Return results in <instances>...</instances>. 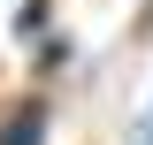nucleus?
Wrapping results in <instances>:
<instances>
[{"instance_id":"1","label":"nucleus","mask_w":153,"mask_h":145,"mask_svg":"<svg viewBox=\"0 0 153 145\" xmlns=\"http://www.w3.org/2000/svg\"><path fill=\"white\" fill-rule=\"evenodd\" d=\"M0 145H46V99H16L0 115Z\"/></svg>"},{"instance_id":"2","label":"nucleus","mask_w":153,"mask_h":145,"mask_svg":"<svg viewBox=\"0 0 153 145\" xmlns=\"http://www.w3.org/2000/svg\"><path fill=\"white\" fill-rule=\"evenodd\" d=\"M69 54H76V46H69V38H38V76H61V69H69Z\"/></svg>"},{"instance_id":"3","label":"nucleus","mask_w":153,"mask_h":145,"mask_svg":"<svg viewBox=\"0 0 153 145\" xmlns=\"http://www.w3.org/2000/svg\"><path fill=\"white\" fill-rule=\"evenodd\" d=\"M146 145H153V138H146Z\"/></svg>"}]
</instances>
